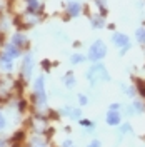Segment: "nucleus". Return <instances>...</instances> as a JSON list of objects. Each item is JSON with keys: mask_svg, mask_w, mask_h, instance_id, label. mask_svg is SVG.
<instances>
[{"mask_svg": "<svg viewBox=\"0 0 145 147\" xmlns=\"http://www.w3.org/2000/svg\"><path fill=\"white\" fill-rule=\"evenodd\" d=\"M110 74L107 70V67L102 62H93L92 67L87 70V80L90 82V85H95L99 82H110Z\"/></svg>", "mask_w": 145, "mask_h": 147, "instance_id": "obj_1", "label": "nucleus"}, {"mask_svg": "<svg viewBox=\"0 0 145 147\" xmlns=\"http://www.w3.org/2000/svg\"><path fill=\"white\" fill-rule=\"evenodd\" d=\"M109 54V47L107 44L102 40V38H95L93 42L89 47V52H87V59L90 60L92 64L93 62H102Z\"/></svg>", "mask_w": 145, "mask_h": 147, "instance_id": "obj_2", "label": "nucleus"}, {"mask_svg": "<svg viewBox=\"0 0 145 147\" xmlns=\"http://www.w3.org/2000/svg\"><path fill=\"white\" fill-rule=\"evenodd\" d=\"M34 95H35V100L38 105H45L47 104V92H45V77L44 75H38L35 79L34 84Z\"/></svg>", "mask_w": 145, "mask_h": 147, "instance_id": "obj_3", "label": "nucleus"}, {"mask_svg": "<svg viewBox=\"0 0 145 147\" xmlns=\"http://www.w3.org/2000/svg\"><path fill=\"white\" fill-rule=\"evenodd\" d=\"M110 42H112V45L115 47V49H124V47H130L134 45L132 44V38L128 34L125 32H122V30H115V32H112V37H110Z\"/></svg>", "mask_w": 145, "mask_h": 147, "instance_id": "obj_4", "label": "nucleus"}, {"mask_svg": "<svg viewBox=\"0 0 145 147\" xmlns=\"http://www.w3.org/2000/svg\"><path fill=\"white\" fill-rule=\"evenodd\" d=\"M83 12V3L80 0H68L65 5V13L70 18H79Z\"/></svg>", "mask_w": 145, "mask_h": 147, "instance_id": "obj_5", "label": "nucleus"}, {"mask_svg": "<svg viewBox=\"0 0 145 147\" xmlns=\"http://www.w3.org/2000/svg\"><path fill=\"white\" fill-rule=\"evenodd\" d=\"M34 67H35V59H34V55L28 52V54H25V57H23V62H22V75H23L27 80L32 77Z\"/></svg>", "mask_w": 145, "mask_h": 147, "instance_id": "obj_6", "label": "nucleus"}, {"mask_svg": "<svg viewBox=\"0 0 145 147\" xmlns=\"http://www.w3.org/2000/svg\"><path fill=\"white\" fill-rule=\"evenodd\" d=\"M89 24H90V27L93 30H102V28L107 27V17L99 13V12H95L89 17Z\"/></svg>", "mask_w": 145, "mask_h": 147, "instance_id": "obj_7", "label": "nucleus"}, {"mask_svg": "<svg viewBox=\"0 0 145 147\" xmlns=\"http://www.w3.org/2000/svg\"><path fill=\"white\" fill-rule=\"evenodd\" d=\"M105 122L110 127H118L122 124V114L117 110H107V115H105Z\"/></svg>", "mask_w": 145, "mask_h": 147, "instance_id": "obj_8", "label": "nucleus"}, {"mask_svg": "<svg viewBox=\"0 0 145 147\" xmlns=\"http://www.w3.org/2000/svg\"><path fill=\"white\" fill-rule=\"evenodd\" d=\"M128 109L130 110H127V114H130V115H140V114L145 112V102L142 99H134L132 100V105Z\"/></svg>", "mask_w": 145, "mask_h": 147, "instance_id": "obj_9", "label": "nucleus"}, {"mask_svg": "<svg viewBox=\"0 0 145 147\" xmlns=\"http://www.w3.org/2000/svg\"><path fill=\"white\" fill-rule=\"evenodd\" d=\"M12 44H15V45L18 47V49H25V47H28V38L27 35L23 34V32H15L13 35H12V40H10Z\"/></svg>", "mask_w": 145, "mask_h": 147, "instance_id": "obj_10", "label": "nucleus"}, {"mask_svg": "<svg viewBox=\"0 0 145 147\" xmlns=\"http://www.w3.org/2000/svg\"><path fill=\"white\" fill-rule=\"evenodd\" d=\"M3 54H7L10 59H18L20 55H22V49H18L15 44H12V42H7L5 45H3Z\"/></svg>", "mask_w": 145, "mask_h": 147, "instance_id": "obj_11", "label": "nucleus"}, {"mask_svg": "<svg viewBox=\"0 0 145 147\" xmlns=\"http://www.w3.org/2000/svg\"><path fill=\"white\" fill-rule=\"evenodd\" d=\"M23 3H25V9H27L28 13H38L40 9H42V2L40 0H23Z\"/></svg>", "mask_w": 145, "mask_h": 147, "instance_id": "obj_12", "label": "nucleus"}, {"mask_svg": "<svg viewBox=\"0 0 145 147\" xmlns=\"http://www.w3.org/2000/svg\"><path fill=\"white\" fill-rule=\"evenodd\" d=\"M62 115H67L73 120H80V115H82V110L80 109H75V107H62Z\"/></svg>", "mask_w": 145, "mask_h": 147, "instance_id": "obj_13", "label": "nucleus"}, {"mask_svg": "<svg viewBox=\"0 0 145 147\" xmlns=\"http://www.w3.org/2000/svg\"><path fill=\"white\" fill-rule=\"evenodd\" d=\"M134 38H135V42L138 45H144L145 47V25H138L135 28V32H134Z\"/></svg>", "mask_w": 145, "mask_h": 147, "instance_id": "obj_14", "label": "nucleus"}, {"mask_svg": "<svg viewBox=\"0 0 145 147\" xmlns=\"http://www.w3.org/2000/svg\"><path fill=\"white\" fill-rule=\"evenodd\" d=\"M0 65H2V69L3 70H12L13 69V59H10L7 54H0Z\"/></svg>", "mask_w": 145, "mask_h": 147, "instance_id": "obj_15", "label": "nucleus"}, {"mask_svg": "<svg viewBox=\"0 0 145 147\" xmlns=\"http://www.w3.org/2000/svg\"><path fill=\"white\" fill-rule=\"evenodd\" d=\"M92 2H93V7L97 9L99 13H102V15L109 13V3H107V0H92Z\"/></svg>", "mask_w": 145, "mask_h": 147, "instance_id": "obj_16", "label": "nucleus"}, {"mask_svg": "<svg viewBox=\"0 0 145 147\" xmlns=\"http://www.w3.org/2000/svg\"><path fill=\"white\" fill-rule=\"evenodd\" d=\"M64 84L67 89H73L75 87V75H73V72H67L64 75Z\"/></svg>", "mask_w": 145, "mask_h": 147, "instance_id": "obj_17", "label": "nucleus"}, {"mask_svg": "<svg viewBox=\"0 0 145 147\" xmlns=\"http://www.w3.org/2000/svg\"><path fill=\"white\" fill-rule=\"evenodd\" d=\"M85 60H89V59H87V55H83V54H73V55H70V62H72L73 65L83 64Z\"/></svg>", "mask_w": 145, "mask_h": 147, "instance_id": "obj_18", "label": "nucleus"}, {"mask_svg": "<svg viewBox=\"0 0 145 147\" xmlns=\"http://www.w3.org/2000/svg\"><path fill=\"white\" fill-rule=\"evenodd\" d=\"M132 130H134V129H132V125H130L128 122H122V124L118 125V136H127Z\"/></svg>", "mask_w": 145, "mask_h": 147, "instance_id": "obj_19", "label": "nucleus"}, {"mask_svg": "<svg viewBox=\"0 0 145 147\" xmlns=\"http://www.w3.org/2000/svg\"><path fill=\"white\" fill-rule=\"evenodd\" d=\"M79 124H80L82 127H85V129H92L93 125H95V124H93L92 120H89V119H80L79 120Z\"/></svg>", "mask_w": 145, "mask_h": 147, "instance_id": "obj_20", "label": "nucleus"}, {"mask_svg": "<svg viewBox=\"0 0 145 147\" xmlns=\"http://www.w3.org/2000/svg\"><path fill=\"white\" fill-rule=\"evenodd\" d=\"M79 104H80L82 107L89 104V99H87V95H85V94H79Z\"/></svg>", "mask_w": 145, "mask_h": 147, "instance_id": "obj_21", "label": "nucleus"}, {"mask_svg": "<svg viewBox=\"0 0 145 147\" xmlns=\"http://www.w3.org/2000/svg\"><path fill=\"white\" fill-rule=\"evenodd\" d=\"M120 109H122V104H118V102H112L109 105V110H117V112H120Z\"/></svg>", "mask_w": 145, "mask_h": 147, "instance_id": "obj_22", "label": "nucleus"}, {"mask_svg": "<svg viewBox=\"0 0 145 147\" xmlns=\"http://www.w3.org/2000/svg\"><path fill=\"white\" fill-rule=\"evenodd\" d=\"M87 147H102V142H100L99 139H92L90 142L87 144Z\"/></svg>", "mask_w": 145, "mask_h": 147, "instance_id": "obj_23", "label": "nucleus"}, {"mask_svg": "<svg viewBox=\"0 0 145 147\" xmlns=\"http://www.w3.org/2000/svg\"><path fill=\"white\" fill-rule=\"evenodd\" d=\"M132 47H134V45H130V47H124V49H120V50H118V55H120V57H124V55L127 54V52H130V50H132Z\"/></svg>", "mask_w": 145, "mask_h": 147, "instance_id": "obj_24", "label": "nucleus"}, {"mask_svg": "<svg viewBox=\"0 0 145 147\" xmlns=\"http://www.w3.org/2000/svg\"><path fill=\"white\" fill-rule=\"evenodd\" d=\"M107 28H109L110 32H115V30H117V25H115L113 22H110V24H107Z\"/></svg>", "mask_w": 145, "mask_h": 147, "instance_id": "obj_25", "label": "nucleus"}, {"mask_svg": "<svg viewBox=\"0 0 145 147\" xmlns=\"http://www.w3.org/2000/svg\"><path fill=\"white\" fill-rule=\"evenodd\" d=\"M3 127H5V117H3V114L0 112V130H2Z\"/></svg>", "mask_w": 145, "mask_h": 147, "instance_id": "obj_26", "label": "nucleus"}, {"mask_svg": "<svg viewBox=\"0 0 145 147\" xmlns=\"http://www.w3.org/2000/svg\"><path fill=\"white\" fill-rule=\"evenodd\" d=\"M62 147H75V146H73V142L70 140V139H67V140L64 142V146H62Z\"/></svg>", "mask_w": 145, "mask_h": 147, "instance_id": "obj_27", "label": "nucleus"}, {"mask_svg": "<svg viewBox=\"0 0 145 147\" xmlns=\"http://www.w3.org/2000/svg\"><path fill=\"white\" fill-rule=\"evenodd\" d=\"M32 147H44V142H42V140H40L38 144H37V142H34V144H32Z\"/></svg>", "mask_w": 145, "mask_h": 147, "instance_id": "obj_28", "label": "nucleus"}, {"mask_svg": "<svg viewBox=\"0 0 145 147\" xmlns=\"http://www.w3.org/2000/svg\"><path fill=\"white\" fill-rule=\"evenodd\" d=\"M144 5H145L144 0H138V7H140V9H144Z\"/></svg>", "mask_w": 145, "mask_h": 147, "instance_id": "obj_29", "label": "nucleus"}, {"mask_svg": "<svg viewBox=\"0 0 145 147\" xmlns=\"http://www.w3.org/2000/svg\"><path fill=\"white\" fill-rule=\"evenodd\" d=\"M3 9V0H0V10Z\"/></svg>", "mask_w": 145, "mask_h": 147, "instance_id": "obj_30", "label": "nucleus"}]
</instances>
